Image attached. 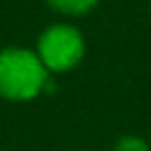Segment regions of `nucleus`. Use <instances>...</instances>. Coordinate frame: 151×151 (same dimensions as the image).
<instances>
[{
    "instance_id": "f257e3e1",
    "label": "nucleus",
    "mask_w": 151,
    "mask_h": 151,
    "mask_svg": "<svg viewBox=\"0 0 151 151\" xmlns=\"http://www.w3.org/2000/svg\"><path fill=\"white\" fill-rule=\"evenodd\" d=\"M52 73L33 47L7 45L0 50V97L7 101H31L52 92Z\"/></svg>"
},
{
    "instance_id": "f03ea898",
    "label": "nucleus",
    "mask_w": 151,
    "mask_h": 151,
    "mask_svg": "<svg viewBox=\"0 0 151 151\" xmlns=\"http://www.w3.org/2000/svg\"><path fill=\"white\" fill-rule=\"evenodd\" d=\"M33 50L52 76H61L80 66V61L85 59L87 42H85L83 31L76 24L54 21L42 28Z\"/></svg>"
},
{
    "instance_id": "7ed1b4c3",
    "label": "nucleus",
    "mask_w": 151,
    "mask_h": 151,
    "mask_svg": "<svg viewBox=\"0 0 151 151\" xmlns=\"http://www.w3.org/2000/svg\"><path fill=\"white\" fill-rule=\"evenodd\" d=\"M47 7L61 17H68V19H78V17H85L90 12L97 9L99 0H45Z\"/></svg>"
},
{
    "instance_id": "20e7f679",
    "label": "nucleus",
    "mask_w": 151,
    "mask_h": 151,
    "mask_svg": "<svg viewBox=\"0 0 151 151\" xmlns=\"http://www.w3.org/2000/svg\"><path fill=\"white\" fill-rule=\"evenodd\" d=\"M111 151H151V146H149V142H146L144 137H139V134H123V137L111 146Z\"/></svg>"
}]
</instances>
